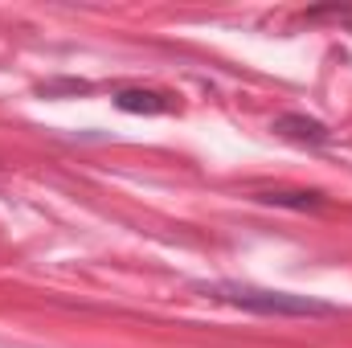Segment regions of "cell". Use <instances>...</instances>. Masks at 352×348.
Here are the masks:
<instances>
[{
  "instance_id": "cell-1",
  "label": "cell",
  "mask_w": 352,
  "mask_h": 348,
  "mask_svg": "<svg viewBox=\"0 0 352 348\" xmlns=\"http://www.w3.org/2000/svg\"><path fill=\"white\" fill-rule=\"evenodd\" d=\"M209 299L234 303L254 316H332L336 303L311 299V295H291V291H270V287H250V283H197Z\"/></svg>"
},
{
  "instance_id": "cell-2",
  "label": "cell",
  "mask_w": 352,
  "mask_h": 348,
  "mask_svg": "<svg viewBox=\"0 0 352 348\" xmlns=\"http://www.w3.org/2000/svg\"><path fill=\"white\" fill-rule=\"evenodd\" d=\"M274 131H278L283 140H295V144H307V148H324V144H332L328 123H320V119H311V115H299V111L278 115V119H274Z\"/></svg>"
},
{
  "instance_id": "cell-3",
  "label": "cell",
  "mask_w": 352,
  "mask_h": 348,
  "mask_svg": "<svg viewBox=\"0 0 352 348\" xmlns=\"http://www.w3.org/2000/svg\"><path fill=\"white\" fill-rule=\"evenodd\" d=\"M111 102L119 107V111H127V115H168L176 107L173 94H164V90H148V87H123L111 94Z\"/></svg>"
},
{
  "instance_id": "cell-4",
  "label": "cell",
  "mask_w": 352,
  "mask_h": 348,
  "mask_svg": "<svg viewBox=\"0 0 352 348\" xmlns=\"http://www.w3.org/2000/svg\"><path fill=\"white\" fill-rule=\"evenodd\" d=\"M263 205H274V209H295V213H316V209H324L328 205V197L324 193H316V188H263V193H254Z\"/></svg>"
}]
</instances>
